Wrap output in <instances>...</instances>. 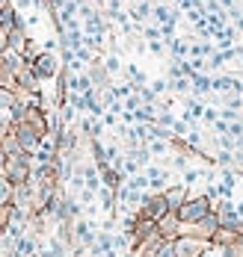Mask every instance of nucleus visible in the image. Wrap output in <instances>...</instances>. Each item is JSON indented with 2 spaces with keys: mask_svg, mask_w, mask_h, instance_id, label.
<instances>
[{
  "mask_svg": "<svg viewBox=\"0 0 243 257\" xmlns=\"http://www.w3.org/2000/svg\"><path fill=\"white\" fill-rule=\"evenodd\" d=\"M211 210H216L214 201L208 198V195H190L184 204L178 207L175 213H178V219H181V225H196L202 216H208Z\"/></svg>",
  "mask_w": 243,
  "mask_h": 257,
  "instance_id": "1",
  "label": "nucleus"
},
{
  "mask_svg": "<svg viewBox=\"0 0 243 257\" xmlns=\"http://www.w3.org/2000/svg\"><path fill=\"white\" fill-rule=\"evenodd\" d=\"M172 242H175V254L178 257H205L208 248L214 245L211 239H202V236H193V233H181Z\"/></svg>",
  "mask_w": 243,
  "mask_h": 257,
  "instance_id": "2",
  "label": "nucleus"
},
{
  "mask_svg": "<svg viewBox=\"0 0 243 257\" xmlns=\"http://www.w3.org/2000/svg\"><path fill=\"white\" fill-rule=\"evenodd\" d=\"M30 68H33V74L39 80H51L59 74V62H56V56L51 51H42L36 53L33 59H30Z\"/></svg>",
  "mask_w": 243,
  "mask_h": 257,
  "instance_id": "3",
  "label": "nucleus"
},
{
  "mask_svg": "<svg viewBox=\"0 0 243 257\" xmlns=\"http://www.w3.org/2000/svg\"><path fill=\"white\" fill-rule=\"evenodd\" d=\"M12 133L18 136V142H21V148L27 151V154H36L39 151V145H42V139H45V133H39V130L33 127L30 121H21V124H15Z\"/></svg>",
  "mask_w": 243,
  "mask_h": 257,
  "instance_id": "4",
  "label": "nucleus"
},
{
  "mask_svg": "<svg viewBox=\"0 0 243 257\" xmlns=\"http://www.w3.org/2000/svg\"><path fill=\"white\" fill-rule=\"evenodd\" d=\"M219 213L211 210L208 216H202L196 225H184V233H193V236H202V239H214V233L219 231Z\"/></svg>",
  "mask_w": 243,
  "mask_h": 257,
  "instance_id": "5",
  "label": "nucleus"
},
{
  "mask_svg": "<svg viewBox=\"0 0 243 257\" xmlns=\"http://www.w3.org/2000/svg\"><path fill=\"white\" fill-rule=\"evenodd\" d=\"M166 213H169V204H166L163 192H157V195L145 192V198H142V207H139V216H145V219H154V222H160Z\"/></svg>",
  "mask_w": 243,
  "mask_h": 257,
  "instance_id": "6",
  "label": "nucleus"
},
{
  "mask_svg": "<svg viewBox=\"0 0 243 257\" xmlns=\"http://www.w3.org/2000/svg\"><path fill=\"white\" fill-rule=\"evenodd\" d=\"M157 231H160L163 239H178V236L184 233V225H181V219H178L175 210H169L160 222H157Z\"/></svg>",
  "mask_w": 243,
  "mask_h": 257,
  "instance_id": "7",
  "label": "nucleus"
},
{
  "mask_svg": "<svg viewBox=\"0 0 243 257\" xmlns=\"http://www.w3.org/2000/svg\"><path fill=\"white\" fill-rule=\"evenodd\" d=\"M163 198H166V204H169V210H178V207H181V204H184V201L190 198L187 183H175V186L163 189Z\"/></svg>",
  "mask_w": 243,
  "mask_h": 257,
  "instance_id": "8",
  "label": "nucleus"
},
{
  "mask_svg": "<svg viewBox=\"0 0 243 257\" xmlns=\"http://www.w3.org/2000/svg\"><path fill=\"white\" fill-rule=\"evenodd\" d=\"M21 101L18 98V92L15 89H9V86H0V115H9L12 112V106Z\"/></svg>",
  "mask_w": 243,
  "mask_h": 257,
  "instance_id": "9",
  "label": "nucleus"
},
{
  "mask_svg": "<svg viewBox=\"0 0 243 257\" xmlns=\"http://www.w3.org/2000/svg\"><path fill=\"white\" fill-rule=\"evenodd\" d=\"M214 89L228 95V92H243V83L237 77H216L214 80Z\"/></svg>",
  "mask_w": 243,
  "mask_h": 257,
  "instance_id": "10",
  "label": "nucleus"
},
{
  "mask_svg": "<svg viewBox=\"0 0 243 257\" xmlns=\"http://www.w3.org/2000/svg\"><path fill=\"white\" fill-rule=\"evenodd\" d=\"M12 192H15V183H12V180L0 172V207L12 204Z\"/></svg>",
  "mask_w": 243,
  "mask_h": 257,
  "instance_id": "11",
  "label": "nucleus"
},
{
  "mask_svg": "<svg viewBox=\"0 0 243 257\" xmlns=\"http://www.w3.org/2000/svg\"><path fill=\"white\" fill-rule=\"evenodd\" d=\"M107 68H101V65H92L89 68V80H92V86H98V89H107Z\"/></svg>",
  "mask_w": 243,
  "mask_h": 257,
  "instance_id": "12",
  "label": "nucleus"
},
{
  "mask_svg": "<svg viewBox=\"0 0 243 257\" xmlns=\"http://www.w3.org/2000/svg\"><path fill=\"white\" fill-rule=\"evenodd\" d=\"M193 89H196V95H208L214 89V80L205 74H193Z\"/></svg>",
  "mask_w": 243,
  "mask_h": 257,
  "instance_id": "13",
  "label": "nucleus"
},
{
  "mask_svg": "<svg viewBox=\"0 0 243 257\" xmlns=\"http://www.w3.org/2000/svg\"><path fill=\"white\" fill-rule=\"evenodd\" d=\"M154 257H178V254H175V242H172V239H163Z\"/></svg>",
  "mask_w": 243,
  "mask_h": 257,
  "instance_id": "14",
  "label": "nucleus"
},
{
  "mask_svg": "<svg viewBox=\"0 0 243 257\" xmlns=\"http://www.w3.org/2000/svg\"><path fill=\"white\" fill-rule=\"evenodd\" d=\"M190 83H193L190 77H169V86H172L175 92H187V89H190Z\"/></svg>",
  "mask_w": 243,
  "mask_h": 257,
  "instance_id": "15",
  "label": "nucleus"
},
{
  "mask_svg": "<svg viewBox=\"0 0 243 257\" xmlns=\"http://www.w3.org/2000/svg\"><path fill=\"white\" fill-rule=\"evenodd\" d=\"M148 180H151L154 186H160L163 180H166V172H163V169H154V166H151V169H148Z\"/></svg>",
  "mask_w": 243,
  "mask_h": 257,
  "instance_id": "16",
  "label": "nucleus"
},
{
  "mask_svg": "<svg viewBox=\"0 0 243 257\" xmlns=\"http://www.w3.org/2000/svg\"><path fill=\"white\" fill-rule=\"evenodd\" d=\"M151 180H148V175H134V178L128 180V186H134V189H145Z\"/></svg>",
  "mask_w": 243,
  "mask_h": 257,
  "instance_id": "17",
  "label": "nucleus"
},
{
  "mask_svg": "<svg viewBox=\"0 0 243 257\" xmlns=\"http://www.w3.org/2000/svg\"><path fill=\"white\" fill-rule=\"evenodd\" d=\"M104 68H107V71H119V68H122V65H119V56H107Z\"/></svg>",
  "mask_w": 243,
  "mask_h": 257,
  "instance_id": "18",
  "label": "nucleus"
},
{
  "mask_svg": "<svg viewBox=\"0 0 243 257\" xmlns=\"http://www.w3.org/2000/svg\"><path fill=\"white\" fill-rule=\"evenodd\" d=\"M166 86H169L166 80H154V83H151V92H154V95H163V92H166Z\"/></svg>",
  "mask_w": 243,
  "mask_h": 257,
  "instance_id": "19",
  "label": "nucleus"
},
{
  "mask_svg": "<svg viewBox=\"0 0 243 257\" xmlns=\"http://www.w3.org/2000/svg\"><path fill=\"white\" fill-rule=\"evenodd\" d=\"M187 166V157L184 154H175V169H184Z\"/></svg>",
  "mask_w": 243,
  "mask_h": 257,
  "instance_id": "20",
  "label": "nucleus"
},
{
  "mask_svg": "<svg viewBox=\"0 0 243 257\" xmlns=\"http://www.w3.org/2000/svg\"><path fill=\"white\" fill-rule=\"evenodd\" d=\"M148 48H151L154 53H163V42L160 39H157V42H148Z\"/></svg>",
  "mask_w": 243,
  "mask_h": 257,
  "instance_id": "21",
  "label": "nucleus"
},
{
  "mask_svg": "<svg viewBox=\"0 0 243 257\" xmlns=\"http://www.w3.org/2000/svg\"><path fill=\"white\" fill-rule=\"evenodd\" d=\"M237 213H240V216H243V201H240V204H237Z\"/></svg>",
  "mask_w": 243,
  "mask_h": 257,
  "instance_id": "22",
  "label": "nucleus"
},
{
  "mask_svg": "<svg viewBox=\"0 0 243 257\" xmlns=\"http://www.w3.org/2000/svg\"><path fill=\"white\" fill-rule=\"evenodd\" d=\"M3 233H6V228H3V222H0V236H3Z\"/></svg>",
  "mask_w": 243,
  "mask_h": 257,
  "instance_id": "23",
  "label": "nucleus"
},
{
  "mask_svg": "<svg viewBox=\"0 0 243 257\" xmlns=\"http://www.w3.org/2000/svg\"><path fill=\"white\" fill-rule=\"evenodd\" d=\"M136 257H148V254H136Z\"/></svg>",
  "mask_w": 243,
  "mask_h": 257,
  "instance_id": "24",
  "label": "nucleus"
}]
</instances>
